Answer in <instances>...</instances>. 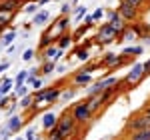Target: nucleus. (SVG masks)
<instances>
[{
	"label": "nucleus",
	"instance_id": "1",
	"mask_svg": "<svg viewBox=\"0 0 150 140\" xmlns=\"http://www.w3.org/2000/svg\"><path fill=\"white\" fill-rule=\"evenodd\" d=\"M60 92H62L60 86H48V88L34 90V106H32L30 110H32V112H38V110H42L44 106L58 102V100H60Z\"/></svg>",
	"mask_w": 150,
	"mask_h": 140
},
{
	"label": "nucleus",
	"instance_id": "2",
	"mask_svg": "<svg viewBox=\"0 0 150 140\" xmlns=\"http://www.w3.org/2000/svg\"><path fill=\"white\" fill-rule=\"evenodd\" d=\"M150 128V114L144 112V110H138L136 114L128 118L124 122V128H122V134H132V132H140V130H148Z\"/></svg>",
	"mask_w": 150,
	"mask_h": 140
},
{
	"label": "nucleus",
	"instance_id": "3",
	"mask_svg": "<svg viewBox=\"0 0 150 140\" xmlns=\"http://www.w3.org/2000/svg\"><path fill=\"white\" fill-rule=\"evenodd\" d=\"M52 130H56V134H60L62 138H70V136H74V134L78 132V124H76V120L72 118V112L66 110L62 116L58 118L56 128H52Z\"/></svg>",
	"mask_w": 150,
	"mask_h": 140
},
{
	"label": "nucleus",
	"instance_id": "4",
	"mask_svg": "<svg viewBox=\"0 0 150 140\" xmlns=\"http://www.w3.org/2000/svg\"><path fill=\"white\" fill-rule=\"evenodd\" d=\"M146 76V72H144V64H134L132 70H128V74L120 80V88H136V84H140V80Z\"/></svg>",
	"mask_w": 150,
	"mask_h": 140
},
{
	"label": "nucleus",
	"instance_id": "5",
	"mask_svg": "<svg viewBox=\"0 0 150 140\" xmlns=\"http://www.w3.org/2000/svg\"><path fill=\"white\" fill-rule=\"evenodd\" d=\"M70 112H72V118L76 120V124H78V126H86V124H90V122H92L94 112L90 110V106L86 104V100L80 102V104H74Z\"/></svg>",
	"mask_w": 150,
	"mask_h": 140
},
{
	"label": "nucleus",
	"instance_id": "6",
	"mask_svg": "<svg viewBox=\"0 0 150 140\" xmlns=\"http://www.w3.org/2000/svg\"><path fill=\"white\" fill-rule=\"evenodd\" d=\"M114 40H120V34H118L108 22H104L102 26L98 28V32H96V44H110V42H114Z\"/></svg>",
	"mask_w": 150,
	"mask_h": 140
},
{
	"label": "nucleus",
	"instance_id": "7",
	"mask_svg": "<svg viewBox=\"0 0 150 140\" xmlns=\"http://www.w3.org/2000/svg\"><path fill=\"white\" fill-rule=\"evenodd\" d=\"M116 10L120 12V16H122V18L126 20V22H132V24L138 22V18H140V10H136L134 6H130L126 0H120V2H118V8H116Z\"/></svg>",
	"mask_w": 150,
	"mask_h": 140
},
{
	"label": "nucleus",
	"instance_id": "8",
	"mask_svg": "<svg viewBox=\"0 0 150 140\" xmlns=\"http://www.w3.org/2000/svg\"><path fill=\"white\" fill-rule=\"evenodd\" d=\"M118 78L114 76H108V78H102V80H98L94 86H90L88 90H86V96H94V94H102L104 90H108V88H112V86H118Z\"/></svg>",
	"mask_w": 150,
	"mask_h": 140
},
{
	"label": "nucleus",
	"instance_id": "9",
	"mask_svg": "<svg viewBox=\"0 0 150 140\" xmlns=\"http://www.w3.org/2000/svg\"><path fill=\"white\" fill-rule=\"evenodd\" d=\"M106 18H108V24L114 28L118 34H122V32L128 28V22L120 16V12H118V10H108V12H106Z\"/></svg>",
	"mask_w": 150,
	"mask_h": 140
},
{
	"label": "nucleus",
	"instance_id": "10",
	"mask_svg": "<svg viewBox=\"0 0 150 140\" xmlns=\"http://www.w3.org/2000/svg\"><path fill=\"white\" fill-rule=\"evenodd\" d=\"M126 60L128 58H124L122 54H116V52H106V54H104L98 62H100V66H104V68H116V66H122Z\"/></svg>",
	"mask_w": 150,
	"mask_h": 140
},
{
	"label": "nucleus",
	"instance_id": "11",
	"mask_svg": "<svg viewBox=\"0 0 150 140\" xmlns=\"http://www.w3.org/2000/svg\"><path fill=\"white\" fill-rule=\"evenodd\" d=\"M90 80H92V74L80 70V72H76V74L72 76V86H76V88H80V86H88Z\"/></svg>",
	"mask_w": 150,
	"mask_h": 140
},
{
	"label": "nucleus",
	"instance_id": "12",
	"mask_svg": "<svg viewBox=\"0 0 150 140\" xmlns=\"http://www.w3.org/2000/svg\"><path fill=\"white\" fill-rule=\"evenodd\" d=\"M68 26H70V20H68V16H60L56 20V24H54V28L50 26L48 30H50V34L52 32H56L58 36H62V34H66V30H68Z\"/></svg>",
	"mask_w": 150,
	"mask_h": 140
},
{
	"label": "nucleus",
	"instance_id": "13",
	"mask_svg": "<svg viewBox=\"0 0 150 140\" xmlns=\"http://www.w3.org/2000/svg\"><path fill=\"white\" fill-rule=\"evenodd\" d=\"M56 124H58V118H56L54 112H46V114L42 116V128H44V130L50 132L52 128H56Z\"/></svg>",
	"mask_w": 150,
	"mask_h": 140
},
{
	"label": "nucleus",
	"instance_id": "14",
	"mask_svg": "<svg viewBox=\"0 0 150 140\" xmlns=\"http://www.w3.org/2000/svg\"><path fill=\"white\" fill-rule=\"evenodd\" d=\"M86 104L90 106V110L96 114V112L104 106V102H102V98H100V94H94V96H86Z\"/></svg>",
	"mask_w": 150,
	"mask_h": 140
},
{
	"label": "nucleus",
	"instance_id": "15",
	"mask_svg": "<svg viewBox=\"0 0 150 140\" xmlns=\"http://www.w3.org/2000/svg\"><path fill=\"white\" fill-rule=\"evenodd\" d=\"M76 92H78V88H76V86L62 88V92H60V102H68V100H72V98L76 96Z\"/></svg>",
	"mask_w": 150,
	"mask_h": 140
},
{
	"label": "nucleus",
	"instance_id": "16",
	"mask_svg": "<svg viewBox=\"0 0 150 140\" xmlns=\"http://www.w3.org/2000/svg\"><path fill=\"white\" fill-rule=\"evenodd\" d=\"M22 124H24V120L20 116H10V118H8V122H6V126H8L12 132H18V130L22 128Z\"/></svg>",
	"mask_w": 150,
	"mask_h": 140
},
{
	"label": "nucleus",
	"instance_id": "17",
	"mask_svg": "<svg viewBox=\"0 0 150 140\" xmlns=\"http://www.w3.org/2000/svg\"><path fill=\"white\" fill-rule=\"evenodd\" d=\"M144 52V48L142 46H128L122 50V56L124 58H132V56H138V54H142Z\"/></svg>",
	"mask_w": 150,
	"mask_h": 140
},
{
	"label": "nucleus",
	"instance_id": "18",
	"mask_svg": "<svg viewBox=\"0 0 150 140\" xmlns=\"http://www.w3.org/2000/svg\"><path fill=\"white\" fill-rule=\"evenodd\" d=\"M72 40H74V36L70 34V32H66V34H62V36H58V48H60V50L68 48L70 44H72Z\"/></svg>",
	"mask_w": 150,
	"mask_h": 140
},
{
	"label": "nucleus",
	"instance_id": "19",
	"mask_svg": "<svg viewBox=\"0 0 150 140\" xmlns=\"http://www.w3.org/2000/svg\"><path fill=\"white\" fill-rule=\"evenodd\" d=\"M58 50H60V48H56V46L44 48V50H42V62H46V60H54V58H56V54H58Z\"/></svg>",
	"mask_w": 150,
	"mask_h": 140
},
{
	"label": "nucleus",
	"instance_id": "20",
	"mask_svg": "<svg viewBox=\"0 0 150 140\" xmlns=\"http://www.w3.org/2000/svg\"><path fill=\"white\" fill-rule=\"evenodd\" d=\"M32 106H34V94H26V96H22L20 108H22V110H30Z\"/></svg>",
	"mask_w": 150,
	"mask_h": 140
},
{
	"label": "nucleus",
	"instance_id": "21",
	"mask_svg": "<svg viewBox=\"0 0 150 140\" xmlns=\"http://www.w3.org/2000/svg\"><path fill=\"white\" fill-rule=\"evenodd\" d=\"M48 18H50V14H48L46 10H40V12H36V16H34V24L42 26V24H46Z\"/></svg>",
	"mask_w": 150,
	"mask_h": 140
},
{
	"label": "nucleus",
	"instance_id": "22",
	"mask_svg": "<svg viewBox=\"0 0 150 140\" xmlns=\"http://www.w3.org/2000/svg\"><path fill=\"white\" fill-rule=\"evenodd\" d=\"M12 16H14V12H2V10H0V28L8 26L10 20H12Z\"/></svg>",
	"mask_w": 150,
	"mask_h": 140
},
{
	"label": "nucleus",
	"instance_id": "23",
	"mask_svg": "<svg viewBox=\"0 0 150 140\" xmlns=\"http://www.w3.org/2000/svg\"><path fill=\"white\" fill-rule=\"evenodd\" d=\"M12 84H14V80H12V78H4V80L0 82V90H2V94H4V96L10 92Z\"/></svg>",
	"mask_w": 150,
	"mask_h": 140
},
{
	"label": "nucleus",
	"instance_id": "24",
	"mask_svg": "<svg viewBox=\"0 0 150 140\" xmlns=\"http://www.w3.org/2000/svg\"><path fill=\"white\" fill-rule=\"evenodd\" d=\"M28 76H30V74H28V70H22V72H18V76L14 78V84H16V86H22L24 82L28 80Z\"/></svg>",
	"mask_w": 150,
	"mask_h": 140
},
{
	"label": "nucleus",
	"instance_id": "25",
	"mask_svg": "<svg viewBox=\"0 0 150 140\" xmlns=\"http://www.w3.org/2000/svg\"><path fill=\"white\" fill-rule=\"evenodd\" d=\"M42 74H52L54 72V60H46V62H42Z\"/></svg>",
	"mask_w": 150,
	"mask_h": 140
},
{
	"label": "nucleus",
	"instance_id": "26",
	"mask_svg": "<svg viewBox=\"0 0 150 140\" xmlns=\"http://www.w3.org/2000/svg\"><path fill=\"white\" fill-rule=\"evenodd\" d=\"M14 38H16V34H14V32H6V34H4V38H2V46H10L12 42H14Z\"/></svg>",
	"mask_w": 150,
	"mask_h": 140
},
{
	"label": "nucleus",
	"instance_id": "27",
	"mask_svg": "<svg viewBox=\"0 0 150 140\" xmlns=\"http://www.w3.org/2000/svg\"><path fill=\"white\" fill-rule=\"evenodd\" d=\"M128 4H130V6H134V8H136V10H144V8H146V6H144V4H146V2H144V0H126Z\"/></svg>",
	"mask_w": 150,
	"mask_h": 140
},
{
	"label": "nucleus",
	"instance_id": "28",
	"mask_svg": "<svg viewBox=\"0 0 150 140\" xmlns=\"http://www.w3.org/2000/svg\"><path fill=\"white\" fill-rule=\"evenodd\" d=\"M76 54H78V60H88V58H90V54H88V50H86V48H78V50H76Z\"/></svg>",
	"mask_w": 150,
	"mask_h": 140
},
{
	"label": "nucleus",
	"instance_id": "29",
	"mask_svg": "<svg viewBox=\"0 0 150 140\" xmlns=\"http://www.w3.org/2000/svg\"><path fill=\"white\" fill-rule=\"evenodd\" d=\"M14 88H16V96H20V98L28 94V88H26L24 84H22V86H14Z\"/></svg>",
	"mask_w": 150,
	"mask_h": 140
},
{
	"label": "nucleus",
	"instance_id": "30",
	"mask_svg": "<svg viewBox=\"0 0 150 140\" xmlns=\"http://www.w3.org/2000/svg\"><path fill=\"white\" fill-rule=\"evenodd\" d=\"M34 58V50H32V48H28V50H24V54H22V60H26V62H28V60H32Z\"/></svg>",
	"mask_w": 150,
	"mask_h": 140
},
{
	"label": "nucleus",
	"instance_id": "31",
	"mask_svg": "<svg viewBox=\"0 0 150 140\" xmlns=\"http://www.w3.org/2000/svg\"><path fill=\"white\" fill-rule=\"evenodd\" d=\"M88 28H90L88 24H82V26H78V30L74 32V38H78V36H82L84 32H86V30H88Z\"/></svg>",
	"mask_w": 150,
	"mask_h": 140
},
{
	"label": "nucleus",
	"instance_id": "32",
	"mask_svg": "<svg viewBox=\"0 0 150 140\" xmlns=\"http://www.w3.org/2000/svg\"><path fill=\"white\" fill-rule=\"evenodd\" d=\"M0 108H2V110H4V108H10V98H8V96H2V98H0Z\"/></svg>",
	"mask_w": 150,
	"mask_h": 140
},
{
	"label": "nucleus",
	"instance_id": "33",
	"mask_svg": "<svg viewBox=\"0 0 150 140\" xmlns=\"http://www.w3.org/2000/svg\"><path fill=\"white\" fill-rule=\"evenodd\" d=\"M38 6H40V4H32V2H30V4H26V8H24V12L32 14V12H36V10H38Z\"/></svg>",
	"mask_w": 150,
	"mask_h": 140
},
{
	"label": "nucleus",
	"instance_id": "34",
	"mask_svg": "<svg viewBox=\"0 0 150 140\" xmlns=\"http://www.w3.org/2000/svg\"><path fill=\"white\" fill-rule=\"evenodd\" d=\"M104 14H106V12L102 10V8H96V10H94V14H92V18H94V22H96V20H100V18H102Z\"/></svg>",
	"mask_w": 150,
	"mask_h": 140
},
{
	"label": "nucleus",
	"instance_id": "35",
	"mask_svg": "<svg viewBox=\"0 0 150 140\" xmlns=\"http://www.w3.org/2000/svg\"><path fill=\"white\" fill-rule=\"evenodd\" d=\"M28 74H30V76H36V78H40V76H42V68H30V70H28Z\"/></svg>",
	"mask_w": 150,
	"mask_h": 140
},
{
	"label": "nucleus",
	"instance_id": "36",
	"mask_svg": "<svg viewBox=\"0 0 150 140\" xmlns=\"http://www.w3.org/2000/svg\"><path fill=\"white\" fill-rule=\"evenodd\" d=\"M48 140H66V138H62L60 134H56V130H50V134H48Z\"/></svg>",
	"mask_w": 150,
	"mask_h": 140
},
{
	"label": "nucleus",
	"instance_id": "37",
	"mask_svg": "<svg viewBox=\"0 0 150 140\" xmlns=\"http://www.w3.org/2000/svg\"><path fill=\"white\" fill-rule=\"evenodd\" d=\"M82 16H86V6H80V8L76 10V20H80Z\"/></svg>",
	"mask_w": 150,
	"mask_h": 140
},
{
	"label": "nucleus",
	"instance_id": "38",
	"mask_svg": "<svg viewBox=\"0 0 150 140\" xmlns=\"http://www.w3.org/2000/svg\"><path fill=\"white\" fill-rule=\"evenodd\" d=\"M36 132H34V128H28L26 130V136H24V138L26 140H36V136H34Z\"/></svg>",
	"mask_w": 150,
	"mask_h": 140
},
{
	"label": "nucleus",
	"instance_id": "39",
	"mask_svg": "<svg viewBox=\"0 0 150 140\" xmlns=\"http://www.w3.org/2000/svg\"><path fill=\"white\" fill-rule=\"evenodd\" d=\"M8 66H10V62H8V60H6V62H2V64H0V74H2L4 70H8Z\"/></svg>",
	"mask_w": 150,
	"mask_h": 140
},
{
	"label": "nucleus",
	"instance_id": "40",
	"mask_svg": "<svg viewBox=\"0 0 150 140\" xmlns=\"http://www.w3.org/2000/svg\"><path fill=\"white\" fill-rule=\"evenodd\" d=\"M66 14H70V4H64L62 6V16H66Z\"/></svg>",
	"mask_w": 150,
	"mask_h": 140
},
{
	"label": "nucleus",
	"instance_id": "41",
	"mask_svg": "<svg viewBox=\"0 0 150 140\" xmlns=\"http://www.w3.org/2000/svg\"><path fill=\"white\" fill-rule=\"evenodd\" d=\"M144 72H146V76H150V60L144 62Z\"/></svg>",
	"mask_w": 150,
	"mask_h": 140
},
{
	"label": "nucleus",
	"instance_id": "42",
	"mask_svg": "<svg viewBox=\"0 0 150 140\" xmlns=\"http://www.w3.org/2000/svg\"><path fill=\"white\" fill-rule=\"evenodd\" d=\"M140 110H144V112H148V114H150V102H146V104L142 106V108H140Z\"/></svg>",
	"mask_w": 150,
	"mask_h": 140
},
{
	"label": "nucleus",
	"instance_id": "43",
	"mask_svg": "<svg viewBox=\"0 0 150 140\" xmlns=\"http://www.w3.org/2000/svg\"><path fill=\"white\" fill-rule=\"evenodd\" d=\"M46 2H52V0H38V4L42 6V4H46Z\"/></svg>",
	"mask_w": 150,
	"mask_h": 140
},
{
	"label": "nucleus",
	"instance_id": "44",
	"mask_svg": "<svg viewBox=\"0 0 150 140\" xmlns=\"http://www.w3.org/2000/svg\"><path fill=\"white\" fill-rule=\"evenodd\" d=\"M14 140H26V138H14Z\"/></svg>",
	"mask_w": 150,
	"mask_h": 140
},
{
	"label": "nucleus",
	"instance_id": "45",
	"mask_svg": "<svg viewBox=\"0 0 150 140\" xmlns=\"http://www.w3.org/2000/svg\"><path fill=\"white\" fill-rule=\"evenodd\" d=\"M2 96H4V94H2V90H0V98H2Z\"/></svg>",
	"mask_w": 150,
	"mask_h": 140
},
{
	"label": "nucleus",
	"instance_id": "46",
	"mask_svg": "<svg viewBox=\"0 0 150 140\" xmlns=\"http://www.w3.org/2000/svg\"><path fill=\"white\" fill-rule=\"evenodd\" d=\"M72 2H74V4H76V2H78V0H72Z\"/></svg>",
	"mask_w": 150,
	"mask_h": 140
},
{
	"label": "nucleus",
	"instance_id": "47",
	"mask_svg": "<svg viewBox=\"0 0 150 140\" xmlns=\"http://www.w3.org/2000/svg\"><path fill=\"white\" fill-rule=\"evenodd\" d=\"M144 2H148V4H150V0H144Z\"/></svg>",
	"mask_w": 150,
	"mask_h": 140
},
{
	"label": "nucleus",
	"instance_id": "48",
	"mask_svg": "<svg viewBox=\"0 0 150 140\" xmlns=\"http://www.w3.org/2000/svg\"><path fill=\"white\" fill-rule=\"evenodd\" d=\"M126 140H132V138H126Z\"/></svg>",
	"mask_w": 150,
	"mask_h": 140
},
{
	"label": "nucleus",
	"instance_id": "49",
	"mask_svg": "<svg viewBox=\"0 0 150 140\" xmlns=\"http://www.w3.org/2000/svg\"><path fill=\"white\" fill-rule=\"evenodd\" d=\"M0 30H2V28H0Z\"/></svg>",
	"mask_w": 150,
	"mask_h": 140
},
{
	"label": "nucleus",
	"instance_id": "50",
	"mask_svg": "<svg viewBox=\"0 0 150 140\" xmlns=\"http://www.w3.org/2000/svg\"><path fill=\"white\" fill-rule=\"evenodd\" d=\"M148 102H150V100H148Z\"/></svg>",
	"mask_w": 150,
	"mask_h": 140
}]
</instances>
